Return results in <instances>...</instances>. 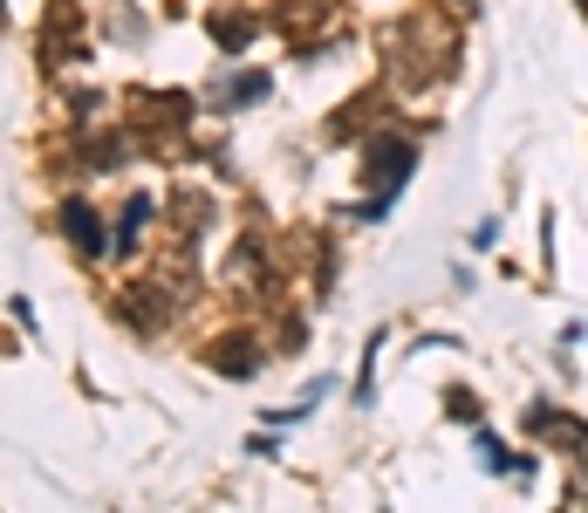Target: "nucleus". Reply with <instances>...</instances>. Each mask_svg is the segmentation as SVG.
<instances>
[{
    "mask_svg": "<svg viewBox=\"0 0 588 513\" xmlns=\"http://www.w3.org/2000/svg\"><path fill=\"white\" fill-rule=\"evenodd\" d=\"M370 178H376V206H370V213H383L390 192L411 178V144H404V137H376V144H370Z\"/></svg>",
    "mask_w": 588,
    "mask_h": 513,
    "instance_id": "f257e3e1",
    "label": "nucleus"
},
{
    "mask_svg": "<svg viewBox=\"0 0 588 513\" xmlns=\"http://www.w3.org/2000/svg\"><path fill=\"white\" fill-rule=\"evenodd\" d=\"M62 226H69V240L83 247V254H103V219H96L90 206H75V199H69V206H62Z\"/></svg>",
    "mask_w": 588,
    "mask_h": 513,
    "instance_id": "f03ea898",
    "label": "nucleus"
}]
</instances>
